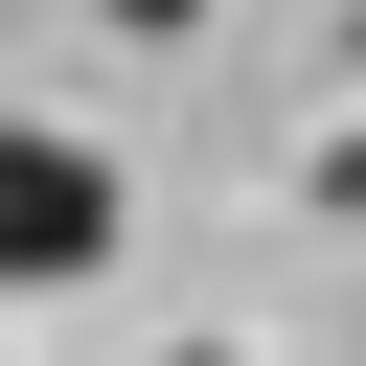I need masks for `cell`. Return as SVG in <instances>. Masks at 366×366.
Wrapping results in <instances>:
<instances>
[{
	"mask_svg": "<svg viewBox=\"0 0 366 366\" xmlns=\"http://www.w3.org/2000/svg\"><path fill=\"white\" fill-rule=\"evenodd\" d=\"M92 23H137V46H183V23H206V0H92Z\"/></svg>",
	"mask_w": 366,
	"mask_h": 366,
	"instance_id": "7a4b0ae2",
	"label": "cell"
},
{
	"mask_svg": "<svg viewBox=\"0 0 366 366\" xmlns=\"http://www.w3.org/2000/svg\"><path fill=\"white\" fill-rule=\"evenodd\" d=\"M114 229H137V183H114L69 114H0V297H69V274H114Z\"/></svg>",
	"mask_w": 366,
	"mask_h": 366,
	"instance_id": "6da1fadb",
	"label": "cell"
},
{
	"mask_svg": "<svg viewBox=\"0 0 366 366\" xmlns=\"http://www.w3.org/2000/svg\"><path fill=\"white\" fill-rule=\"evenodd\" d=\"M183 366H252V343H183Z\"/></svg>",
	"mask_w": 366,
	"mask_h": 366,
	"instance_id": "3957f363",
	"label": "cell"
}]
</instances>
